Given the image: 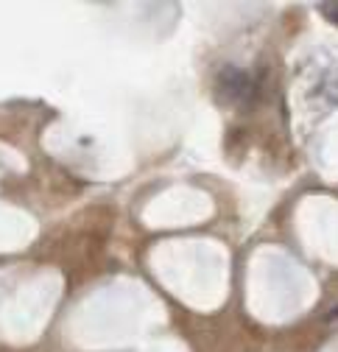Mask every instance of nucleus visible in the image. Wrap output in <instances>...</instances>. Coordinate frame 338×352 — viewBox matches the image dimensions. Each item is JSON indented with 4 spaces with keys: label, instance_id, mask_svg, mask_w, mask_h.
<instances>
[{
    "label": "nucleus",
    "instance_id": "obj_1",
    "mask_svg": "<svg viewBox=\"0 0 338 352\" xmlns=\"http://www.w3.org/2000/svg\"><path fill=\"white\" fill-rule=\"evenodd\" d=\"M249 87V78L246 73H238V70H227L221 78H218V90L224 98H240Z\"/></svg>",
    "mask_w": 338,
    "mask_h": 352
},
{
    "label": "nucleus",
    "instance_id": "obj_3",
    "mask_svg": "<svg viewBox=\"0 0 338 352\" xmlns=\"http://www.w3.org/2000/svg\"><path fill=\"white\" fill-rule=\"evenodd\" d=\"M319 12H322L327 20L338 23V3H319Z\"/></svg>",
    "mask_w": 338,
    "mask_h": 352
},
{
    "label": "nucleus",
    "instance_id": "obj_2",
    "mask_svg": "<svg viewBox=\"0 0 338 352\" xmlns=\"http://www.w3.org/2000/svg\"><path fill=\"white\" fill-rule=\"evenodd\" d=\"M322 90L330 98V104H338V76H330V81H324Z\"/></svg>",
    "mask_w": 338,
    "mask_h": 352
}]
</instances>
